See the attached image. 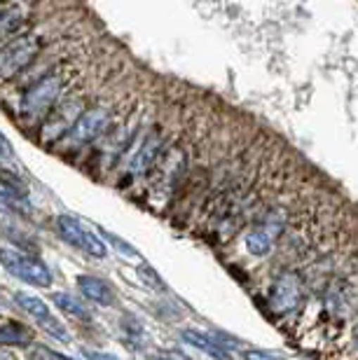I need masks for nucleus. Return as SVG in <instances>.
Returning a JSON list of instances; mask_svg holds the SVG:
<instances>
[{"label": "nucleus", "instance_id": "nucleus-1", "mask_svg": "<svg viewBox=\"0 0 358 360\" xmlns=\"http://www.w3.org/2000/svg\"><path fill=\"white\" fill-rule=\"evenodd\" d=\"M61 89H63V77L59 73H49L47 77L38 80L31 89L24 94L21 112H24L28 120L47 117V115L52 112V108L56 103V98H59Z\"/></svg>", "mask_w": 358, "mask_h": 360}, {"label": "nucleus", "instance_id": "nucleus-2", "mask_svg": "<svg viewBox=\"0 0 358 360\" xmlns=\"http://www.w3.org/2000/svg\"><path fill=\"white\" fill-rule=\"evenodd\" d=\"M0 264L21 281L31 285H38V288H45L52 283V271L42 260L33 255H26V253H19V250H12V248H0Z\"/></svg>", "mask_w": 358, "mask_h": 360}, {"label": "nucleus", "instance_id": "nucleus-3", "mask_svg": "<svg viewBox=\"0 0 358 360\" xmlns=\"http://www.w3.org/2000/svg\"><path fill=\"white\" fill-rule=\"evenodd\" d=\"M40 52V38L38 35H21V38L7 42L0 49V80H10L17 73H21Z\"/></svg>", "mask_w": 358, "mask_h": 360}, {"label": "nucleus", "instance_id": "nucleus-4", "mask_svg": "<svg viewBox=\"0 0 358 360\" xmlns=\"http://www.w3.org/2000/svg\"><path fill=\"white\" fill-rule=\"evenodd\" d=\"M54 225H56V232H59V236L63 241L70 243V246L84 250L87 255L106 257V253H108L106 243L98 239L96 234H91L80 220L73 218V215H59V218L54 220Z\"/></svg>", "mask_w": 358, "mask_h": 360}, {"label": "nucleus", "instance_id": "nucleus-5", "mask_svg": "<svg viewBox=\"0 0 358 360\" xmlns=\"http://www.w3.org/2000/svg\"><path fill=\"white\" fill-rule=\"evenodd\" d=\"M302 302V281L295 271H283L281 276L274 281L269 295V307L276 316H286L295 311Z\"/></svg>", "mask_w": 358, "mask_h": 360}, {"label": "nucleus", "instance_id": "nucleus-6", "mask_svg": "<svg viewBox=\"0 0 358 360\" xmlns=\"http://www.w3.org/2000/svg\"><path fill=\"white\" fill-rule=\"evenodd\" d=\"M286 227V215L281 211H274L267 215V220L260 222L255 229H250V232L246 234V250L250 255H267L271 246L276 243V239L281 236Z\"/></svg>", "mask_w": 358, "mask_h": 360}, {"label": "nucleus", "instance_id": "nucleus-7", "mask_svg": "<svg viewBox=\"0 0 358 360\" xmlns=\"http://www.w3.org/2000/svg\"><path fill=\"white\" fill-rule=\"evenodd\" d=\"M110 124V112L106 108H91L80 120L75 122L73 129L68 131V143L70 146H87V143L96 141Z\"/></svg>", "mask_w": 358, "mask_h": 360}, {"label": "nucleus", "instance_id": "nucleus-8", "mask_svg": "<svg viewBox=\"0 0 358 360\" xmlns=\"http://www.w3.org/2000/svg\"><path fill=\"white\" fill-rule=\"evenodd\" d=\"M80 112H82L80 101H68V103H63L59 110H52L45 117V124H42L40 141L54 143L56 139H61L63 134H68L75 122L80 120Z\"/></svg>", "mask_w": 358, "mask_h": 360}, {"label": "nucleus", "instance_id": "nucleus-9", "mask_svg": "<svg viewBox=\"0 0 358 360\" xmlns=\"http://www.w3.org/2000/svg\"><path fill=\"white\" fill-rule=\"evenodd\" d=\"M162 153V136L160 134H150L146 141H143V146L139 148V153L134 155L132 164H129V171L136 176V174H146L155 167L157 157Z\"/></svg>", "mask_w": 358, "mask_h": 360}, {"label": "nucleus", "instance_id": "nucleus-10", "mask_svg": "<svg viewBox=\"0 0 358 360\" xmlns=\"http://www.w3.org/2000/svg\"><path fill=\"white\" fill-rule=\"evenodd\" d=\"M77 288H80V292L89 302H94V304H101V307H113V304H115V290H113V288L106 283L103 278L80 276V278H77Z\"/></svg>", "mask_w": 358, "mask_h": 360}, {"label": "nucleus", "instance_id": "nucleus-11", "mask_svg": "<svg viewBox=\"0 0 358 360\" xmlns=\"http://www.w3.org/2000/svg\"><path fill=\"white\" fill-rule=\"evenodd\" d=\"M181 340L185 344H190V347H195L199 351H204V354H209L211 358H216V360H230V354H227V351L220 347V344L213 340L211 335H204V333H199V330H183Z\"/></svg>", "mask_w": 358, "mask_h": 360}, {"label": "nucleus", "instance_id": "nucleus-12", "mask_svg": "<svg viewBox=\"0 0 358 360\" xmlns=\"http://www.w3.org/2000/svg\"><path fill=\"white\" fill-rule=\"evenodd\" d=\"M33 342V330L17 321H7L0 326V347H28Z\"/></svg>", "mask_w": 358, "mask_h": 360}, {"label": "nucleus", "instance_id": "nucleus-13", "mask_svg": "<svg viewBox=\"0 0 358 360\" xmlns=\"http://www.w3.org/2000/svg\"><path fill=\"white\" fill-rule=\"evenodd\" d=\"M52 302L61 309L63 314L70 316V319H77V321H84V323L91 321V311L87 309V304H84L82 300H75L73 295H68V292H54L52 295Z\"/></svg>", "mask_w": 358, "mask_h": 360}, {"label": "nucleus", "instance_id": "nucleus-14", "mask_svg": "<svg viewBox=\"0 0 358 360\" xmlns=\"http://www.w3.org/2000/svg\"><path fill=\"white\" fill-rule=\"evenodd\" d=\"M14 302L24 309V311L31 316V319L40 321V323H47L52 319V314H49V307L45 304V300L35 297V295H28V292H14Z\"/></svg>", "mask_w": 358, "mask_h": 360}, {"label": "nucleus", "instance_id": "nucleus-15", "mask_svg": "<svg viewBox=\"0 0 358 360\" xmlns=\"http://www.w3.org/2000/svg\"><path fill=\"white\" fill-rule=\"evenodd\" d=\"M0 213L21 215V213H26V206H24V201L10 197V194H7L3 187H0Z\"/></svg>", "mask_w": 358, "mask_h": 360}, {"label": "nucleus", "instance_id": "nucleus-16", "mask_svg": "<svg viewBox=\"0 0 358 360\" xmlns=\"http://www.w3.org/2000/svg\"><path fill=\"white\" fill-rule=\"evenodd\" d=\"M33 358L35 360H73V358H66V356L56 354V351L47 349V347H35L33 349Z\"/></svg>", "mask_w": 358, "mask_h": 360}, {"label": "nucleus", "instance_id": "nucleus-17", "mask_svg": "<svg viewBox=\"0 0 358 360\" xmlns=\"http://www.w3.org/2000/svg\"><path fill=\"white\" fill-rule=\"evenodd\" d=\"M243 360H279L274 354H269V351H262V349H246L241 354Z\"/></svg>", "mask_w": 358, "mask_h": 360}, {"label": "nucleus", "instance_id": "nucleus-18", "mask_svg": "<svg viewBox=\"0 0 358 360\" xmlns=\"http://www.w3.org/2000/svg\"><path fill=\"white\" fill-rule=\"evenodd\" d=\"M106 236H108V241H113V246H115L117 250H122V253H127V255H139L132 246H127V241H122L117 239L115 234H110V232H106Z\"/></svg>", "mask_w": 358, "mask_h": 360}, {"label": "nucleus", "instance_id": "nucleus-19", "mask_svg": "<svg viewBox=\"0 0 358 360\" xmlns=\"http://www.w3.org/2000/svg\"><path fill=\"white\" fill-rule=\"evenodd\" d=\"M160 360H192L190 356H185L183 351H176V349H167V351H160L157 354Z\"/></svg>", "mask_w": 358, "mask_h": 360}, {"label": "nucleus", "instance_id": "nucleus-20", "mask_svg": "<svg viewBox=\"0 0 358 360\" xmlns=\"http://www.w3.org/2000/svg\"><path fill=\"white\" fill-rule=\"evenodd\" d=\"M82 356L87 358V360H120L117 356L101 354V351H89V349H84V351H82Z\"/></svg>", "mask_w": 358, "mask_h": 360}, {"label": "nucleus", "instance_id": "nucleus-21", "mask_svg": "<svg viewBox=\"0 0 358 360\" xmlns=\"http://www.w3.org/2000/svg\"><path fill=\"white\" fill-rule=\"evenodd\" d=\"M354 340H356V347H358V326H356V333H354Z\"/></svg>", "mask_w": 358, "mask_h": 360}, {"label": "nucleus", "instance_id": "nucleus-22", "mask_svg": "<svg viewBox=\"0 0 358 360\" xmlns=\"http://www.w3.org/2000/svg\"><path fill=\"white\" fill-rule=\"evenodd\" d=\"M0 360H10V358H7V354H3V351H0Z\"/></svg>", "mask_w": 358, "mask_h": 360}, {"label": "nucleus", "instance_id": "nucleus-23", "mask_svg": "<svg viewBox=\"0 0 358 360\" xmlns=\"http://www.w3.org/2000/svg\"><path fill=\"white\" fill-rule=\"evenodd\" d=\"M5 304V300H3V295H0V307H3Z\"/></svg>", "mask_w": 358, "mask_h": 360}, {"label": "nucleus", "instance_id": "nucleus-24", "mask_svg": "<svg viewBox=\"0 0 358 360\" xmlns=\"http://www.w3.org/2000/svg\"><path fill=\"white\" fill-rule=\"evenodd\" d=\"M150 360H160V358H157V356H155V358H150Z\"/></svg>", "mask_w": 358, "mask_h": 360}]
</instances>
